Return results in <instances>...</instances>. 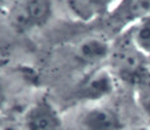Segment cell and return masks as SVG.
<instances>
[{
    "label": "cell",
    "mask_w": 150,
    "mask_h": 130,
    "mask_svg": "<svg viewBox=\"0 0 150 130\" xmlns=\"http://www.w3.org/2000/svg\"><path fill=\"white\" fill-rule=\"evenodd\" d=\"M110 55V44L105 39L91 37L79 43L74 50V57L80 64L86 66L97 65L106 60Z\"/></svg>",
    "instance_id": "3957f363"
},
{
    "label": "cell",
    "mask_w": 150,
    "mask_h": 130,
    "mask_svg": "<svg viewBox=\"0 0 150 130\" xmlns=\"http://www.w3.org/2000/svg\"><path fill=\"white\" fill-rule=\"evenodd\" d=\"M1 1H4V0H0V3H1Z\"/></svg>",
    "instance_id": "4fadbf2b"
},
{
    "label": "cell",
    "mask_w": 150,
    "mask_h": 130,
    "mask_svg": "<svg viewBox=\"0 0 150 130\" xmlns=\"http://www.w3.org/2000/svg\"><path fill=\"white\" fill-rule=\"evenodd\" d=\"M150 16V0H123L119 11L120 20L140 21Z\"/></svg>",
    "instance_id": "52a82bcc"
},
{
    "label": "cell",
    "mask_w": 150,
    "mask_h": 130,
    "mask_svg": "<svg viewBox=\"0 0 150 130\" xmlns=\"http://www.w3.org/2000/svg\"><path fill=\"white\" fill-rule=\"evenodd\" d=\"M4 103H5V89H4L1 79H0V109L3 108Z\"/></svg>",
    "instance_id": "8fae6325"
},
{
    "label": "cell",
    "mask_w": 150,
    "mask_h": 130,
    "mask_svg": "<svg viewBox=\"0 0 150 130\" xmlns=\"http://www.w3.org/2000/svg\"><path fill=\"white\" fill-rule=\"evenodd\" d=\"M79 130H122L120 116L111 108L102 105L91 107L81 113L77 120Z\"/></svg>",
    "instance_id": "7a4b0ae2"
},
{
    "label": "cell",
    "mask_w": 150,
    "mask_h": 130,
    "mask_svg": "<svg viewBox=\"0 0 150 130\" xmlns=\"http://www.w3.org/2000/svg\"><path fill=\"white\" fill-rule=\"evenodd\" d=\"M134 130H150L149 128H138V129H134Z\"/></svg>",
    "instance_id": "7c38bea8"
},
{
    "label": "cell",
    "mask_w": 150,
    "mask_h": 130,
    "mask_svg": "<svg viewBox=\"0 0 150 130\" xmlns=\"http://www.w3.org/2000/svg\"><path fill=\"white\" fill-rule=\"evenodd\" d=\"M114 79L108 72H97L83 82L79 91L80 98L85 100H99L114 91Z\"/></svg>",
    "instance_id": "277c9868"
},
{
    "label": "cell",
    "mask_w": 150,
    "mask_h": 130,
    "mask_svg": "<svg viewBox=\"0 0 150 130\" xmlns=\"http://www.w3.org/2000/svg\"><path fill=\"white\" fill-rule=\"evenodd\" d=\"M51 0H26L22 8V18L26 26L42 25L51 16Z\"/></svg>",
    "instance_id": "5b68a950"
},
{
    "label": "cell",
    "mask_w": 150,
    "mask_h": 130,
    "mask_svg": "<svg viewBox=\"0 0 150 130\" xmlns=\"http://www.w3.org/2000/svg\"><path fill=\"white\" fill-rule=\"evenodd\" d=\"M117 64L120 77L128 83H138L145 76V70L137 55H122Z\"/></svg>",
    "instance_id": "8992f818"
},
{
    "label": "cell",
    "mask_w": 150,
    "mask_h": 130,
    "mask_svg": "<svg viewBox=\"0 0 150 130\" xmlns=\"http://www.w3.org/2000/svg\"><path fill=\"white\" fill-rule=\"evenodd\" d=\"M24 126L26 130H59L62 128V117L52 103L41 99L26 111Z\"/></svg>",
    "instance_id": "6da1fadb"
},
{
    "label": "cell",
    "mask_w": 150,
    "mask_h": 130,
    "mask_svg": "<svg viewBox=\"0 0 150 130\" xmlns=\"http://www.w3.org/2000/svg\"><path fill=\"white\" fill-rule=\"evenodd\" d=\"M114 1H116V0H88L89 5L96 8V9H106Z\"/></svg>",
    "instance_id": "9c48e42d"
},
{
    "label": "cell",
    "mask_w": 150,
    "mask_h": 130,
    "mask_svg": "<svg viewBox=\"0 0 150 130\" xmlns=\"http://www.w3.org/2000/svg\"><path fill=\"white\" fill-rule=\"evenodd\" d=\"M132 40L140 53H150V16L138 21L134 27Z\"/></svg>",
    "instance_id": "ba28073f"
},
{
    "label": "cell",
    "mask_w": 150,
    "mask_h": 130,
    "mask_svg": "<svg viewBox=\"0 0 150 130\" xmlns=\"http://www.w3.org/2000/svg\"><path fill=\"white\" fill-rule=\"evenodd\" d=\"M141 105H142L144 113L146 115V117H148L150 121V98H145V99L141 102Z\"/></svg>",
    "instance_id": "30bf717a"
}]
</instances>
